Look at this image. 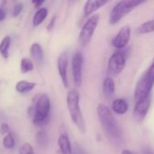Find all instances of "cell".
<instances>
[{"label":"cell","mask_w":154,"mask_h":154,"mask_svg":"<svg viewBox=\"0 0 154 154\" xmlns=\"http://www.w3.org/2000/svg\"><path fill=\"white\" fill-rule=\"evenodd\" d=\"M50 110H51L50 97L46 94L41 95L36 102L34 116H33V123L38 125H42L43 123H45L49 117Z\"/></svg>","instance_id":"4"},{"label":"cell","mask_w":154,"mask_h":154,"mask_svg":"<svg viewBox=\"0 0 154 154\" xmlns=\"http://www.w3.org/2000/svg\"><path fill=\"white\" fill-rule=\"evenodd\" d=\"M11 44V37L10 36H5L1 42H0V54L5 58H8V49Z\"/></svg>","instance_id":"21"},{"label":"cell","mask_w":154,"mask_h":154,"mask_svg":"<svg viewBox=\"0 0 154 154\" xmlns=\"http://www.w3.org/2000/svg\"><path fill=\"white\" fill-rule=\"evenodd\" d=\"M35 142L37 143V145L42 148V149H45L48 144H49V138L47 134L44 131H39L36 134L35 136Z\"/></svg>","instance_id":"20"},{"label":"cell","mask_w":154,"mask_h":154,"mask_svg":"<svg viewBox=\"0 0 154 154\" xmlns=\"http://www.w3.org/2000/svg\"><path fill=\"white\" fill-rule=\"evenodd\" d=\"M9 133H11L10 132V128H9V126H8V125L7 124H1V125H0V134H8Z\"/></svg>","instance_id":"27"},{"label":"cell","mask_w":154,"mask_h":154,"mask_svg":"<svg viewBox=\"0 0 154 154\" xmlns=\"http://www.w3.org/2000/svg\"><path fill=\"white\" fill-rule=\"evenodd\" d=\"M68 64H69V57L66 52H62L57 61V67L59 75L60 77V79L62 81V84L64 88H68L69 87V80H68Z\"/></svg>","instance_id":"11"},{"label":"cell","mask_w":154,"mask_h":154,"mask_svg":"<svg viewBox=\"0 0 154 154\" xmlns=\"http://www.w3.org/2000/svg\"><path fill=\"white\" fill-rule=\"evenodd\" d=\"M47 14H48V10L46 8H44V7L39 8L36 11V13L34 14L33 17H32V24H33V26L40 25L45 20V18L47 17Z\"/></svg>","instance_id":"18"},{"label":"cell","mask_w":154,"mask_h":154,"mask_svg":"<svg viewBox=\"0 0 154 154\" xmlns=\"http://www.w3.org/2000/svg\"><path fill=\"white\" fill-rule=\"evenodd\" d=\"M84 57L79 51L74 53L72 57V76L74 84L77 88H79L82 84V70H83Z\"/></svg>","instance_id":"8"},{"label":"cell","mask_w":154,"mask_h":154,"mask_svg":"<svg viewBox=\"0 0 154 154\" xmlns=\"http://www.w3.org/2000/svg\"><path fill=\"white\" fill-rule=\"evenodd\" d=\"M130 38H131V27L129 25H125L120 29L117 34L114 37L112 41V45L117 50H122L127 46Z\"/></svg>","instance_id":"10"},{"label":"cell","mask_w":154,"mask_h":154,"mask_svg":"<svg viewBox=\"0 0 154 154\" xmlns=\"http://www.w3.org/2000/svg\"><path fill=\"white\" fill-rule=\"evenodd\" d=\"M145 74L147 75L148 79L154 84V61L152 64L150 66V68L145 71Z\"/></svg>","instance_id":"25"},{"label":"cell","mask_w":154,"mask_h":154,"mask_svg":"<svg viewBox=\"0 0 154 154\" xmlns=\"http://www.w3.org/2000/svg\"><path fill=\"white\" fill-rule=\"evenodd\" d=\"M22 10H23V4H21V3L16 4V5L14 6V8H13V12H12L13 16H14V17L18 16V14L21 13Z\"/></svg>","instance_id":"26"},{"label":"cell","mask_w":154,"mask_h":154,"mask_svg":"<svg viewBox=\"0 0 154 154\" xmlns=\"http://www.w3.org/2000/svg\"><path fill=\"white\" fill-rule=\"evenodd\" d=\"M32 3L35 5V6L40 7V5H42V4L44 3V1H43V0H41V1H32Z\"/></svg>","instance_id":"32"},{"label":"cell","mask_w":154,"mask_h":154,"mask_svg":"<svg viewBox=\"0 0 154 154\" xmlns=\"http://www.w3.org/2000/svg\"><path fill=\"white\" fill-rule=\"evenodd\" d=\"M97 112L101 127L109 142L116 146H122L125 143L124 134L114 114L104 104H98Z\"/></svg>","instance_id":"1"},{"label":"cell","mask_w":154,"mask_h":154,"mask_svg":"<svg viewBox=\"0 0 154 154\" xmlns=\"http://www.w3.org/2000/svg\"><path fill=\"white\" fill-rule=\"evenodd\" d=\"M116 93V83L111 77H106L103 82V94L107 100L114 98Z\"/></svg>","instance_id":"13"},{"label":"cell","mask_w":154,"mask_h":154,"mask_svg":"<svg viewBox=\"0 0 154 154\" xmlns=\"http://www.w3.org/2000/svg\"><path fill=\"white\" fill-rule=\"evenodd\" d=\"M74 154H87L85 152V151L82 149V148H80L79 146H76V149H75V152Z\"/></svg>","instance_id":"30"},{"label":"cell","mask_w":154,"mask_h":154,"mask_svg":"<svg viewBox=\"0 0 154 154\" xmlns=\"http://www.w3.org/2000/svg\"><path fill=\"white\" fill-rule=\"evenodd\" d=\"M143 154H154L153 150H152L151 148L147 147L143 150Z\"/></svg>","instance_id":"31"},{"label":"cell","mask_w":154,"mask_h":154,"mask_svg":"<svg viewBox=\"0 0 154 154\" xmlns=\"http://www.w3.org/2000/svg\"><path fill=\"white\" fill-rule=\"evenodd\" d=\"M30 53H31L32 59L36 63L40 64L42 61V60H43V50L39 43L34 42L32 44L31 49H30Z\"/></svg>","instance_id":"16"},{"label":"cell","mask_w":154,"mask_h":154,"mask_svg":"<svg viewBox=\"0 0 154 154\" xmlns=\"http://www.w3.org/2000/svg\"><path fill=\"white\" fill-rule=\"evenodd\" d=\"M126 65V54L123 51H116L114 52L107 63V70L108 73L113 76L119 75L125 69Z\"/></svg>","instance_id":"6"},{"label":"cell","mask_w":154,"mask_h":154,"mask_svg":"<svg viewBox=\"0 0 154 154\" xmlns=\"http://www.w3.org/2000/svg\"><path fill=\"white\" fill-rule=\"evenodd\" d=\"M145 2L146 1L144 0H122L117 2L110 12L109 23L113 25L118 23L134 8H136L138 5H141L142 4H144Z\"/></svg>","instance_id":"3"},{"label":"cell","mask_w":154,"mask_h":154,"mask_svg":"<svg viewBox=\"0 0 154 154\" xmlns=\"http://www.w3.org/2000/svg\"><path fill=\"white\" fill-rule=\"evenodd\" d=\"M137 32L139 34H148L154 32V20H149L140 24L137 29Z\"/></svg>","instance_id":"19"},{"label":"cell","mask_w":154,"mask_h":154,"mask_svg":"<svg viewBox=\"0 0 154 154\" xmlns=\"http://www.w3.org/2000/svg\"><path fill=\"white\" fill-rule=\"evenodd\" d=\"M151 106V97H147L143 100L135 102V106L134 108V119L136 123L141 124L144 121L147 116Z\"/></svg>","instance_id":"9"},{"label":"cell","mask_w":154,"mask_h":154,"mask_svg":"<svg viewBox=\"0 0 154 154\" xmlns=\"http://www.w3.org/2000/svg\"><path fill=\"white\" fill-rule=\"evenodd\" d=\"M5 16H6V12H5L4 6L0 4V21L5 20Z\"/></svg>","instance_id":"29"},{"label":"cell","mask_w":154,"mask_h":154,"mask_svg":"<svg viewBox=\"0 0 154 154\" xmlns=\"http://www.w3.org/2000/svg\"><path fill=\"white\" fill-rule=\"evenodd\" d=\"M58 144L60 151L62 154H73V150L71 146V143L67 134H60L58 139Z\"/></svg>","instance_id":"14"},{"label":"cell","mask_w":154,"mask_h":154,"mask_svg":"<svg viewBox=\"0 0 154 154\" xmlns=\"http://www.w3.org/2000/svg\"><path fill=\"white\" fill-rule=\"evenodd\" d=\"M55 21H56V16H53V17L51 18V20L50 21L49 24L47 25V31H48V32H50V31H51V30L53 29L54 24H55Z\"/></svg>","instance_id":"28"},{"label":"cell","mask_w":154,"mask_h":154,"mask_svg":"<svg viewBox=\"0 0 154 154\" xmlns=\"http://www.w3.org/2000/svg\"><path fill=\"white\" fill-rule=\"evenodd\" d=\"M99 19L100 17L98 14H94V15H91L84 23L79 32V42L82 46H87L90 42L95 33V31L99 23Z\"/></svg>","instance_id":"5"},{"label":"cell","mask_w":154,"mask_h":154,"mask_svg":"<svg viewBox=\"0 0 154 154\" xmlns=\"http://www.w3.org/2000/svg\"><path fill=\"white\" fill-rule=\"evenodd\" d=\"M121 154H134V152H132L130 150H128V149H125V150H123L122 151V152Z\"/></svg>","instance_id":"33"},{"label":"cell","mask_w":154,"mask_h":154,"mask_svg":"<svg viewBox=\"0 0 154 154\" xmlns=\"http://www.w3.org/2000/svg\"><path fill=\"white\" fill-rule=\"evenodd\" d=\"M36 86L35 82H31V81H25V80H21L18 81L15 85V89L18 93L24 94L27 92H30Z\"/></svg>","instance_id":"17"},{"label":"cell","mask_w":154,"mask_h":154,"mask_svg":"<svg viewBox=\"0 0 154 154\" xmlns=\"http://www.w3.org/2000/svg\"><path fill=\"white\" fill-rule=\"evenodd\" d=\"M15 144V141H14V137L12 133H9L8 134H6L4 139H3V145L5 148L6 149H13L14 147Z\"/></svg>","instance_id":"23"},{"label":"cell","mask_w":154,"mask_h":154,"mask_svg":"<svg viewBox=\"0 0 154 154\" xmlns=\"http://www.w3.org/2000/svg\"><path fill=\"white\" fill-rule=\"evenodd\" d=\"M108 3L107 0H88L84 6V16L88 17Z\"/></svg>","instance_id":"12"},{"label":"cell","mask_w":154,"mask_h":154,"mask_svg":"<svg viewBox=\"0 0 154 154\" xmlns=\"http://www.w3.org/2000/svg\"><path fill=\"white\" fill-rule=\"evenodd\" d=\"M19 154H35L33 152L32 147L30 143H24L22 144V146L19 149Z\"/></svg>","instance_id":"24"},{"label":"cell","mask_w":154,"mask_h":154,"mask_svg":"<svg viewBox=\"0 0 154 154\" xmlns=\"http://www.w3.org/2000/svg\"><path fill=\"white\" fill-rule=\"evenodd\" d=\"M67 106L70 119L81 134L86 132V124L80 109L79 93L77 89H71L67 95Z\"/></svg>","instance_id":"2"},{"label":"cell","mask_w":154,"mask_h":154,"mask_svg":"<svg viewBox=\"0 0 154 154\" xmlns=\"http://www.w3.org/2000/svg\"><path fill=\"white\" fill-rule=\"evenodd\" d=\"M153 83L148 79L147 75L144 73L137 81L134 89V100L135 102L143 100L151 97V92L153 88Z\"/></svg>","instance_id":"7"},{"label":"cell","mask_w":154,"mask_h":154,"mask_svg":"<svg viewBox=\"0 0 154 154\" xmlns=\"http://www.w3.org/2000/svg\"><path fill=\"white\" fill-rule=\"evenodd\" d=\"M20 69H21V72L25 74L29 71H32L33 69V63L30 59L27 58H23L21 60L20 63Z\"/></svg>","instance_id":"22"},{"label":"cell","mask_w":154,"mask_h":154,"mask_svg":"<svg viewBox=\"0 0 154 154\" xmlns=\"http://www.w3.org/2000/svg\"><path fill=\"white\" fill-rule=\"evenodd\" d=\"M129 108L128 103L124 98H116L112 103V110L116 115H125Z\"/></svg>","instance_id":"15"}]
</instances>
